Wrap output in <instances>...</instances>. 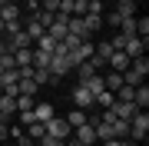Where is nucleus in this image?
Masks as SVG:
<instances>
[{"label":"nucleus","mask_w":149,"mask_h":146,"mask_svg":"<svg viewBox=\"0 0 149 146\" xmlns=\"http://www.w3.org/2000/svg\"><path fill=\"white\" fill-rule=\"evenodd\" d=\"M146 133H149V113H146V110H139V113L129 119V140L143 143V140H146Z\"/></svg>","instance_id":"1"},{"label":"nucleus","mask_w":149,"mask_h":146,"mask_svg":"<svg viewBox=\"0 0 149 146\" xmlns=\"http://www.w3.org/2000/svg\"><path fill=\"white\" fill-rule=\"evenodd\" d=\"M43 126H47V136H56V140H70V136H73V126H70L63 116H50Z\"/></svg>","instance_id":"2"},{"label":"nucleus","mask_w":149,"mask_h":146,"mask_svg":"<svg viewBox=\"0 0 149 146\" xmlns=\"http://www.w3.org/2000/svg\"><path fill=\"white\" fill-rule=\"evenodd\" d=\"M47 70H50V76H53V83H60V80H63V76H70V73H73V66H70V60L66 57H50V66H47Z\"/></svg>","instance_id":"3"},{"label":"nucleus","mask_w":149,"mask_h":146,"mask_svg":"<svg viewBox=\"0 0 149 146\" xmlns=\"http://www.w3.org/2000/svg\"><path fill=\"white\" fill-rule=\"evenodd\" d=\"M70 100H73V106H76V110H93V106H96L93 93L86 90L83 83H76V87H73V96H70Z\"/></svg>","instance_id":"4"},{"label":"nucleus","mask_w":149,"mask_h":146,"mask_svg":"<svg viewBox=\"0 0 149 146\" xmlns=\"http://www.w3.org/2000/svg\"><path fill=\"white\" fill-rule=\"evenodd\" d=\"M106 110H113V116H116V119H133V116L139 113V106H136L133 100H116V103L106 106Z\"/></svg>","instance_id":"5"},{"label":"nucleus","mask_w":149,"mask_h":146,"mask_svg":"<svg viewBox=\"0 0 149 146\" xmlns=\"http://www.w3.org/2000/svg\"><path fill=\"white\" fill-rule=\"evenodd\" d=\"M73 136H76L83 146H96V126L90 123V119H86L83 126H76V130H73Z\"/></svg>","instance_id":"6"},{"label":"nucleus","mask_w":149,"mask_h":146,"mask_svg":"<svg viewBox=\"0 0 149 146\" xmlns=\"http://www.w3.org/2000/svg\"><path fill=\"white\" fill-rule=\"evenodd\" d=\"M3 40H7V50H10V53H17V50H23V47H33V40L23 30H17V33H10V37H3Z\"/></svg>","instance_id":"7"},{"label":"nucleus","mask_w":149,"mask_h":146,"mask_svg":"<svg viewBox=\"0 0 149 146\" xmlns=\"http://www.w3.org/2000/svg\"><path fill=\"white\" fill-rule=\"evenodd\" d=\"M129 63H133V60H129L126 53H123V50H113V53H109V63H106V66H113L116 73H126V70H129Z\"/></svg>","instance_id":"8"},{"label":"nucleus","mask_w":149,"mask_h":146,"mask_svg":"<svg viewBox=\"0 0 149 146\" xmlns=\"http://www.w3.org/2000/svg\"><path fill=\"white\" fill-rule=\"evenodd\" d=\"M143 50H146V40L143 37H129L126 47H123V53H126L129 60H136V57H143Z\"/></svg>","instance_id":"9"},{"label":"nucleus","mask_w":149,"mask_h":146,"mask_svg":"<svg viewBox=\"0 0 149 146\" xmlns=\"http://www.w3.org/2000/svg\"><path fill=\"white\" fill-rule=\"evenodd\" d=\"M66 20H70V17H56V20H53V23L47 27V33H50L53 40H56V43H60V40H63L66 33H70V30H66Z\"/></svg>","instance_id":"10"},{"label":"nucleus","mask_w":149,"mask_h":146,"mask_svg":"<svg viewBox=\"0 0 149 146\" xmlns=\"http://www.w3.org/2000/svg\"><path fill=\"white\" fill-rule=\"evenodd\" d=\"M113 13H116L119 20H126V17H136V0H116Z\"/></svg>","instance_id":"11"},{"label":"nucleus","mask_w":149,"mask_h":146,"mask_svg":"<svg viewBox=\"0 0 149 146\" xmlns=\"http://www.w3.org/2000/svg\"><path fill=\"white\" fill-rule=\"evenodd\" d=\"M0 113H3V119L17 116V96H10V93H0Z\"/></svg>","instance_id":"12"},{"label":"nucleus","mask_w":149,"mask_h":146,"mask_svg":"<svg viewBox=\"0 0 149 146\" xmlns=\"http://www.w3.org/2000/svg\"><path fill=\"white\" fill-rule=\"evenodd\" d=\"M20 17H23V7L20 3H3V10H0V20H3V23L20 20Z\"/></svg>","instance_id":"13"},{"label":"nucleus","mask_w":149,"mask_h":146,"mask_svg":"<svg viewBox=\"0 0 149 146\" xmlns=\"http://www.w3.org/2000/svg\"><path fill=\"white\" fill-rule=\"evenodd\" d=\"M30 80L37 83V87H47V83H50V87H56V83H53V76H50V70H43V66H33Z\"/></svg>","instance_id":"14"},{"label":"nucleus","mask_w":149,"mask_h":146,"mask_svg":"<svg viewBox=\"0 0 149 146\" xmlns=\"http://www.w3.org/2000/svg\"><path fill=\"white\" fill-rule=\"evenodd\" d=\"M133 103H136L139 110H146V106H149V87H146V83H139V87L133 90Z\"/></svg>","instance_id":"15"},{"label":"nucleus","mask_w":149,"mask_h":146,"mask_svg":"<svg viewBox=\"0 0 149 146\" xmlns=\"http://www.w3.org/2000/svg\"><path fill=\"white\" fill-rule=\"evenodd\" d=\"M33 116H37L40 123H47L50 116H56V110H53V103H37V106H33Z\"/></svg>","instance_id":"16"},{"label":"nucleus","mask_w":149,"mask_h":146,"mask_svg":"<svg viewBox=\"0 0 149 146\" xmlns=\"http://www.w3.org/2000/svg\"><path fill=\"white\" fill-rule=\"evenodd\" d=\"M86 116H90L86 110H76V106H73V110H70V113H66L63 119H66V123H70V126L76 130V126H83V123H86Z\"/></svg>","instance_id":"17"},{"label":"nucleus","mask_w":149,"mask_h":146,"mask_svg":"<svg viewBox=\"0 0 149 146\" xmlns=\"http://www.w3.org/2000/svg\"><path fill=\"white\" fill-rule=\"evenodd\" d=\"M23 133H27V136H30L33 143H40L43 136H47V126H43L40 119H33V123H30V126H27V130H23Z\"/></svg>","instance_id":"18"},{"label":"nucleus","mask_w":149,"mask_h":146,"mask_svg":"<svg viewBox=\"0 0 149 146\" xmlns=\"http://www.w3.org/2000/svg\"><path fill=\"white\" fill-rule=\"evenodd\" d=\"M13 63H17V66H33V47L17 50V53H13Z\"/></svg>","instance_id":"19"},{"label":"nucleus","mask_w":149,"mask_h":146,"mask_svg":"<svg viewBox=\"0 0 149 146\" xmlns=\"http://www.w3.org/2000/svg\"><path fill=\"white\" fill-rule=\"evenodd\" d=\"M113 136L116 140H129V119H113Z\"/></svg>","instance_id":"20"},{"label":"nucleus","mask_w":149,"mask_h":146,"mask_svg":"<svg viewBox=\"0 0 149 146\" xmlns=\"http://www.w3.org/2000/svg\"><path fill=\"white\" fill-rule=\"evenodd\" d=\"M103 83H106V90H109V93H116V90L123 87V73H116V70H113V73H106V76H103Z\"/></svg>","instance_id":"21"},{"label":"nucleus","mask_w":149,"mask_h":146,"mask_svg":"<svg viewBox=\"0 0 149 146\" xmlns=\"http://www.w3.org/2000/svg\"><path fill=\"white\" fill-rule=\"evenodd\" d=\"M53 47H56V40L50 37V33H43L37 43H33V50H43V53H53Z\"/></svg>","instance_id":"22"},{"label":"nucleus","mask_w":149,"mask_h":146,"mask_svg":"<svg viewBox=\"0 0 149 146\" xmlns=\"http://www.w3.org/2000/svg\"><path fill=\"white\" fill-rule=\"evenodd\" d=\"M93 100H96V106H103V110H106V106H113V103H116V93H109V90H100Z\"/></svg>","instance_id":"23"},{"label":"nucleus","mask_w":149,"mask_h":146,"mask_svg":"<svg viewBox=\"0 0 149 146\" xmlns=\"http://www.w3.org/2000/svg\"><path fill=\"white\" fill-rule=\"evenodd\" d=\"M123 37H136V17H126V20H119V27H116Z\"/></svg>","instance_id":"24"},{"label":"nucleus","mask_w":149,"mask_h":146,"mask_svg":"<svg viewBox=\"0 0 149 146\" xmlns=\"http://www.w3.org/2000/svg\"><path fill=\"white\" fill-rule=\"evenodd\" d=\"M83 87H86V90H90V93H93V96H96V93H100V90H106V83H103V76H100V73H93V76H90V80H86V83H83Z\"/></svg>","instance_id":"25"},{"label":"nucleus","mask_w":149,"mask_h":146,"mask_svg":"<svg viewBox=\"0 0 149 146\" xmlns=\"http://www.w3.org/2000/svg\"><path fill=\"white\" fill-rule=\"evenodd\" d=\"M83 23H86V30H90V37H93V33L103 27V17H100V13H86V17H83Z\"/></svg>","instance_id":"26"},{"label":"nucleus","mask_w":149,"mask_h":146,"mask_svg":"<svg viewBox=\"0 0 149 146\" xmlns=\"http://www.w3.org/2000/svg\"><path fill=\"white\" fill-rule=\"evenodd\" d=\"M33 20H37V23H40V27H43V30H47V27H50V23H53V20H56V13H50V10H37V13H33Z\"/></svg>","instance_id":"27"},{"label":"nucleus","mask_w":149,"mask_h":146,"mask_svg":"<svg viewBox=\"0 0 149 146\" xmlns=\"http://www.w3.org/2000/svg\"><path fill=\"white\" fill-rule=\"evenodd\" d=\"M33 106H37V100H33V96H27V93L17 96V113H20V110H33Z\"/></svg>","instance_id":"28"},{"label":"nucleus","mask_w":149,"mask_h":146,"mask_svg":"<svg viewBox=\"0 0 149 146\" xmlns=\"http://www.w3.org/2000/svg\"><path fill=\"white\" fill-rule=\"evenodd\" d=\"M50 57H53V53H43V50H33V66H43V70H47V66H50Z\"/></svg>","instance_id":"29"},{"label":"nucleus","mask_w":149,"mask_h":146,"mask_svg":"<svg viewBox=\"0 0 149 146\" xmlns=\"http://www.w3.org/2000/svg\"><path fill=\"white\" fill-rule=\"evenodd\" d=\"M136 37L149 40V20H146V17H136Z\"/></svg>","instance_id":"30"},{"label":"nucleus","mask_w":149,"mask_h":146,"mask_svg":"<svg viewBox=\"0 0 149 146\" xmlns=\"http://www.w3.org/2000/svg\"><path fill=\"white\" fill-rule=\"evenodd\" d=\"M90 13V0H73V17H86Z\"/></svg>","instance_id":"31"},{"label":"nucleus","mask_w":149,"mask_h":146,"mask_svg":"<svg viewBox=\"0 0 149 146\" xmlns=\"http://www.w3.org/2000/svg\"><path fill=\"white\" fill-rule=\"evenodd\" d=\"M0 70H17V63H13V53H0Z\"/></svg>","instance_id":"32"},{"label":"nucleus","mask_w":149,"mask_h":146,"mask_svg":"<svg viewBox=\"0 0 149 146\" xmlns=\"http://www.w3.org/2000/svg\"><path fill=\"white\" fill-rule=\"evenodd\" d=\"M60 3H63V0H40V10H50V13H56V10H60Z\"/></svg>","instance_id":"33"},{"label":"nucleus","mask_w":149,"mask_h":146,"mask_svg":"<svg viewBox=\"0 0 149 146\" xmlns=\"http://www.w3.org/2000/svg\"><path fill=\"white\" fill-rule=\"evenodd\" d=\"M20 3H23L27 13H37V10H40V0H20Z\"/></svg>","instance_id":"34"},{"label":"nucleus","mask_w":149,"mask_h":146,"mask_svg":"<svg viewBox=\"0 0 149 146\" xmlns=\"http://www.w3.org/2000/svg\"><path fill=\"white\" fill-rule=\"evenodd\" d=\"M37 146H63V140H56V136H43Z\"/></svg>","instance_id":"35"},{"label":"nucleus","mask_w":149,"mask_h":146,"mask_svg":"<svg viewBox=\"0 0 149 146\" xmlns=\"http://www.w3.org/2000/svg\"><path fill=\"white\" fill-rule=\"evenodd\" d=\"M3 140H10V119L0 123V143H3Z\"/></svg>","instance_id":"36"},{"label":"nucleus","mask_w":149,"mask_h":146,"mask_svg":"<svg viewBox=\"0 0 149 146\" xmlns=\"http://www.w3.org/2000/svg\"><path fill=\"white\" fill-rule=\"evenodd\" d=\"M90 13H100L103 17V3H100V0H90Z\"/></svg>","instance_id":"37"},{"label":"nucleus","mask_w":149,"mask_h":146,"mask_svg":"<svg viewBox=\"0 0 149 146\" xmlns=\"http://www.w3.org/2000/svg\"><path fill=\"white\" fill-rule=\"evenodd\" d=\"M63 146H83V143L76 140V136H70V140H63Z\"/></svg>","instance_id":"38"},{"label":"nucleus","mask_w":149,"mask_h":146,"mask_svg":"<svg viewBox=\"0 0 149 146\" xmlns=\"http://www.w3.org/2000/svg\"><path fill=\"white\" fill-rule=\"evenodd\" d=\"M3 3H20V0H3Z\"/></svg>","instance_id":"39"},{"label":"nucleus","mask_w":149,"mask_h":146,"mask_svg":"<svg viewBox=\"0 0 149 146\" xmlns=\"http://www.w3.org/2000/svg\"><path fill=\"white\" fill-rule=\"evenodd\" d=\"M0 10H3V0H0Z\"/></svg>","instance_id":"40"},{"label":"nucleus","mask_w":149,"mask_h":146,"mask_svg":"<svg viewBox=\"0 0 149 146\" xmlns=\"http://www.w3.org/2000/svg\"><path fill=\"white\" fill-rule=\"evenodd\" d=\"M0 123H3V113H0Z\"/></svg>","instance_id":"41"},{"label":"nucleus","mask_w":149,"mask_h":146,"mask_svg":"<svg viewBox=\"0 0 149 146\" xmlns=\"http://www.w3.org/2000/svg\"><path fill=\"white\" fill-rule=\"evenodd\" d=\"M0 93H3V87H0Z\"/></svg>","instance_id":"42"},{"label":"nucleus","mask_w":149,"mask_h":146,"mask_svg":"<svg viewBox=\"0 0 149 146\" xmlns=\"http://www.w3.org/2000/svg\"><path fill=\"white\" fill-rule=\"evenodd\" d=\"M0 73H3V70H0Z\"/></svg>","instance_id":"43"}]
</instances>
